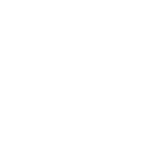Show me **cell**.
I'll use <instances>...</instances> for the list:
<instances>
[]
</instances>
